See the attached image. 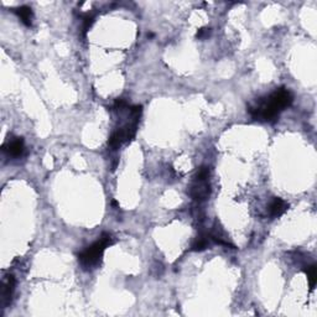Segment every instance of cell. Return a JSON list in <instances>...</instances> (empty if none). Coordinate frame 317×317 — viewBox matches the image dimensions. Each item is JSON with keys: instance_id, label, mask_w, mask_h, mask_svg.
<instances>
[{"instance_id": "obj_1", "label": "cell", "mask_w": 317, "mask_h": 317, "mask_svg": "<svg viewBox=\"0 0 317 317\" xmlns=\"http://www.w3.org/2000/svg\"><path fill=\"white\" fill-rule=\"evenodd\" d=\"M294 102V96L286 88H279L264 98H259L248 108V112L254 120L264 123H274L280 113L286 109Z\"/></svg>"}, {"instance_id": "obj_2", "label": "cell", "mask_w": 317, "mask_h": 317, "mask_svg": "<svg viewBox=\"0 0 317 317\" xmlns=\"http://www.w3.org/2000/svg\"><path fill=\"white\" fill-rule=\"evenodd\" d=\"M113 244V238L110 234L103 233L97 242L87 247L83 252L78 254V260L83 269H94L99 265L102 261V257L107 247Z\"/></svg>"}, {"instance_id": "obj_3", "label": "cell", "mask_w": 317, "mask_h": 317, "mask_svg": "<svg viewBox=\"0 0 317 317\" xmlns=\"http://www.w3.org/2000/svg\"><path fill=\"white\" fill-rule=\"evenodd\" d=\"M211 195V185L208 179L206 180H200L195 178L194 184L191 185V189H190V196L194 198L196 202H203V201L207 200Z\"/></svg>"}, {"instance_id": "obj_4", "label": "cell", "mask_w": 317, "mask_h": 317, "mask_svg": "<svg viewBox=\"0 0 317 317\" xmlns=\"http://www.w3.org/2000/svg\"><path fill=\"white\" fill-rule=\"evenodd\" d=\"M3 151L7 152L12 157H20L25 152V142H24L23 138H19V136L8 139L3 144Z\"/></svg>"}, {"instance_id": "obj_5", "label": "cell", "mask_w": 317, "mask_h": 317, "mask_svg": "<svg viewBox=\"0 0 317 317\" xmlns=\"http://www.w3.org/2000/svg\"><path fill=\"white\" fill-rule=\"evenodd\" d=\"M15 290V277L13 275H8L7 279L3 281L2 287V302L3 305L7 306L12 302L13 294Z\"/></svg>"}, {"instance_id": "obj_6", "label": "cell", "mask_w": 317, "mask_h": 317, "mask_svg": "<svg viewBox=\"0 0 317 317\" xmlns=\"http://www.w3.org/2000/svg\"><path fill=\"white\" fill-rule=\"evenodd\" d=\"M287 208H289V205H287L284 200H281V198L279 197H274L273 200L270 201V203H269V216L273 219L279 218L280 216H282L286 212Z\"/></svg>"}, {"instance_id": "obj_7", "label": "cell", "mask_w": 317, "mask_h": 317, "mask_svg": "<svg viewBox=\"0 0 317 317\" xmlns=\"http://www.w3.org/2000/svg\"><path fill=\"white\" fill-rule=\"evenodd\" d=\"M211 243H212V238L210 236V232H208V233H203L202 232V233L195 239V242L192 243L191 250H194V252H202V250L211 247Z\"/></svg>"}, {"instance_id": "obj_8", "label": "cell", "mask_w": 317, "mask_h": 317, "mask_svg": "<svg viewBox=\"0 0 317 317\" xmlns=\"http://www.w3.org/2000/svg\"><path fill=\"white\" fill-rule=\"evenodd\" d=\"M13 12L19 17V19L21 20V23H23L24 25L31 26V24H33V10H31V8L26 7V5H23V7L13 9Z\"/></svg>"}, {"instance_id": "obj_9", "label": "cell", "mask_w": 317, "mask_h": 317, "mask_svg": "<svg viewBox=\"0 0 317 317\" xmlns=\"http://www.w3.org/2000/svg\"><path fill=\"white\" fill-rule=\"evenodd\" d=\"M306 276H307V281H308V286H310V290L312 291L316 286L317 282V274H316V265L312 264L310 266H306L305 269Z\"/></svg>"}, {"instance_id": "obj_10", "label": "cell", "mask_w": 317, "mask_h": 317, "mask_svg": "<svg viewBox=\"0 0 317 317\" xmlns=\"http://www.w3.org/2000/svg\"><path fill=\"white\" fill-rule=\"evenodd\" d=\"M94 23V17H92V15L87 14L83 17V20H82V29H83V36H86L87 31L89 30V28H91L92 25H93Z\"/></svg>"}, {"instance_id": "obj_11", "label": "cell", "mask_w": 317, "mask_h": 317, "mask_svg": "<svg viewBox=\"0 0 317 317\" xmlns=\"http://www.w3.org/2000/svg\"><path fill=\"white\" fill-rule=\"evenodd\" d=\"M210 35H211V29L203 28V29H200V30L197 31L196 38L197 39H206V38H208Z\"/></svg>"}]
</instances>
